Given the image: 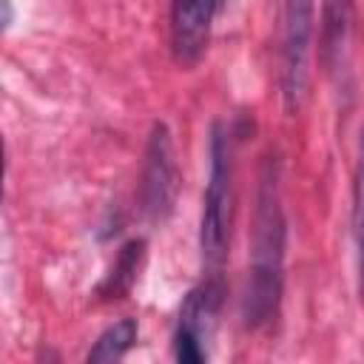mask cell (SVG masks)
<instances>
[{
    "label": "cell",
    "instance_id": "cell-1",
    "mask_svg": "<svg viewBox=\"0 0 364 364\" xmlns=\"http://www.w3.org/2000/svg\"><path fill=\"white\" fill-rule=\"evenodd\" d=\"M284 247H287V222L279 193V165L267 162L259 179L256 213H253V239H250V270L245 290V321L259 330L276 321L284 290Z\"/></svg>",
    "mask_w": 364,
    "mask_h": 364
},
{
    "label": "cell",
    "instance_id": "cell-10",
    "mask_svg": "<svg viewBox=\"0 0 364 364\" xmlns=\"http://www.w3.org/2000/svg\"><path fill=\"white\" fill-rule=\"evenodd\" d=\"M353 225H355L358 276H361V290H364V142H361V162H358V182H355V210H353Z\"/></svg>",
    "mask_w": 364,
    "mask_h": 364
},
{
    "label": "cell",
    "instance_id": "cell-9",
    "mask_svg": "<svg viewBox=\"0 0 364 364\" xmlns=\"http://www.w3.org/2000/svg\"><path fill=\"white\" fill-rule=\"evenodd\" d=\"M136 333H139L136 318H119V321H114L108 330H102V336L88 350V361H119L134 347Z\"/></svg>",
    "mask_w": 364,
    "mask_h": 364
},
{
    "label": "cell",
    "instance_id": "cell-11",
    "mask_svg": "<svg viewBox=\"0 0 364 364\" xmlns=\"http://www.w3.org/2000/svg\"><path fill=\"white\" fill-rule=\"evenodd\" d=\"M3 26H6V28L11 26V3H9V0H3Z\"/></svg>",
    "mask_w": 364,
    "mask_h": 364
},
{
    "label": "cell",
    "instance_id": "cell-8",
    "mask_svg": "<svg viewBox=\"0 0 364 364\" xmlns=\"http://www.w3.org/2000/svg\"><path fill=\"white\" fill-rule=\"evenodd\" d=\"M142 262H145V239H131V242H125V245L119 247V253H117L111 270L105 273L102 284L97 287V293H100L102 299H108V301H111V299H122V296L134 287Z\"/></svg>",
    "mask_w": 364,
    "mask_h": 364
},
{
    "label": "cell",
    "instance_id": "cell-6",
    "mask_svg": "<svg viewBox=\"0 0 364 364\" xmlns=\"http://www.w3.org/2000/svg\"><path fill=\"white\" fill-rule=\"evenodd\" d=\"M219 0H171V46L179 65H196L210 43Z\"/></svg>",
    "mask_w": 364,
    "mask_h": 364
},
{
    "label": "cell",
    "instance_id": "cell-5",
    "mask_svg": "<svg viewBox=\"0 0 364 364\" xmlns=\"http://www.w3.org/2000/svg\"><path fill=\"white\" fill-rule=\"evenodd\" d=\"M316 0H284V43H282V88L287 111H299L307 91V60L313 43Z\"/></svg>",
    "mask_w": 364,
    "mask_h": 364
},
{
    "label": "cell",
    "instance_id": "cell-4",
    "mask_svg": "<svg viewBox=\"0 0 364 364\" xmlns=\"http://www.w3.org/2000/svg\"><path fill=\"white\" fill-rule=\"evenodd\" d=\"M179 191V171L173 159V142L168 125L156 122L148 136L145 165H142V185H139V205L151 222H165L176 205Z\"/></svg>",
    "mask_w": 364,
    "mask_h": 364
},
{
    "label": "cell",
    "instance_id": "cell-2",
    "mask_svg": "<svg viewBox=\"0 0 364 364\" xmlns=\"http://www.w3.org/2000/svg\"><path fill=\"white\" fill-rule=\"evenodd\" d=\"M236 171H233V142L225 125L210 128V168L208 185L202 196V219H199V250L202 262L210 273H219L228 259L233 210H236Z\"/></svg>",
    "mask_w": 364,
    "mask_h": 364
},
{
    "label": "cell",
    "instance_id": "cell-3",
    "mask_svg": "<svg viewBox=\"0 0 364 364\" xmlns=\"http://www.w3.org/2000/svg\"><path fill=\"white\" fill-rule=\"evenodd\" d=\"M225 284L219 273H210L202 284H196L182 307H179V321L173 330V355L176 361L185 364H202L208 361V341L216 327V316L222 307Z\"/></svg>",
    "mask_w": 364,
    "mask_h": 364
},
{
    "label": "cell",
    "instance_id": "cell-7",
    "mask_svg": "<svg viewBox=\"0 0 364 364\" xmlns=\"http://www.w3.org/2000/svg\"><path fill=\"white\" fill-rule=\"evenodd\" d=\"M353 14H355L353 0H321L318 57L327 71H336L347 57V46L353 34Z\"/></svg>",
    "mask_w": 364,
    "mask_h": 364
}]
</instances>
